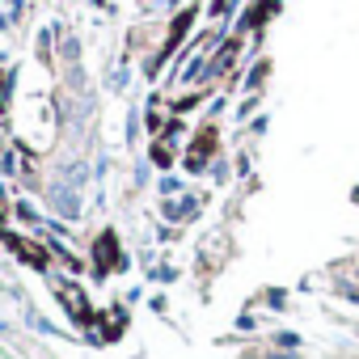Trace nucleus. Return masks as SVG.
Wrapping results in <instances>:
<instances>
[{
  "mask_svg": "<svg viewBox=\"0 0 359 359\" xmlns=\"http://www.w3.org/2000/svg\"><path fill=\"white\" fill-rule=\"evenodd\" d=\"M177 191H182V182H177V177H165V182H161V195H177Z\"/></svg>",
  "mask_w": 359,
  "mask_h": 359,
  "instance_id": "4",
  "label": "nucleus"
},
{
  "mask_svg": "<svg viewBox=\"0 0 359 359\" xmlns=\"http://www.w3.org/2000/svg\"><path fill=\"white\" fill-rule=\"evenodd\" d=\"M237 9H241V0H208V18H212L216 26H220V22H229Z\"/></svg>",
  "mask_w": 359,
  "mask_h": 359,
  "instance_id": "3",
  "label": "nucleus"
},
{
  "mask_svg": "<svg viewBox=\"0 0 359 359\" xmlns=\"http://www.w3.org/2000/svg\"><path fill=\"white\" fill-rule=\"evenodd\" d=\"M266 76H271V60H258V64L245 72V93H262Z\"/></svg>",
  "mask_w": 359,
  "mask_h": 359,
  "instance_id": "2",
  "label": "nucleus"
},
{
  "mask_svg": "<svg viewBox=\"0 0 359 359\" xmlns=\"http://www.w3.org/2000/svg\"><path fill=\"white\" fill-rule=\"evenodd\" d=\"M173 156H177V144H173V140H165V135H156V140H152V148H148V161H152L156 169H169V165H173Z\"/></svg>",
  "mask_w": 359,
  "mask_h": 359,
  "instance_id": "1",
  "label": "nucleus"
}]
</instances>
